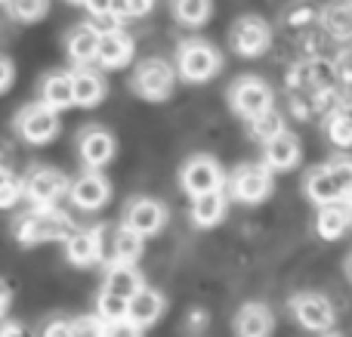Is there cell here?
Wrapping results in <instances>:
<instances>
[{
    "label": "cell",
    "instance_id": "cell-12",
    "mask_svg": "<svg viewBox=\"0 0 352 337\" xmlns=\"http://www.w3.org/2000/svg\"><path fill=\"white\" fill-rule=\"evenodd\" d=\"M78 155L90 171H99L102 164H109L115 158V136L102 127H87L78 136Z\"/></svg>",
    "mask_w": 352,
    "mask_h": 337
},
{
    "label": "cell",
    "instance_id": "cell-15",
    "mask_svg": "<svg viewBox=\"0 0 352 337\" xmlns=\"http://www.w3.org/2000/svg\"><path fill=\"white\" fill-rule=\"evenodd\" d=\"M352 229V208L346 202H337V204H328V208H318V217H316V232L322 239L334 241L340 235H346Z\"/></svg>",
    "mask_w": 352,
    "mask_h": 337
},
{
    "label": "cell",
    "instance_id": "cell-18",
    "mask_svg": "<svg viewBox=\"0 0 352 337\" xmlns=\"http://www.w3.org/2000/svg\"><path fill=\"white\" fill-rule=\"evenodd\" d=\"M65 254L74 266H90L99 260V229H74L65 241Z\"/></svg>",
    "mask_w": 352,
    "mask_h": 337
},
{
    "label": "cell",
    "instance_id": "cell-36",
    "mask_svg": "<svg viewBox=\"0 0 352 337\" xmlns=\"http://www.w3.org/2000/svg\"><path fill=\"white\" fill-rule=\"evenodd\" d=\"M328 167L334 171V177H337V183H340V189H343V195H352V161L346 158H337V161H328Z\"/></svg>",
    "mask_w": 352,
    "mask_h": 337
},
{
    "label": "cell",
    "instance_id": "cell-34",
    "mask_svg": "<svg viewBox=\"0 0 352 337\" xmlns=\"http://www.w3.org/2000/svg\"><path fill=\"white\" fill-rule=\"evenodd\" d=\"M47 10H50L47 3H34V0H28V3H6V12H12L19 22H37V19L47 16Z\"/></svg>",
    "mask_w": 352,
    "mask_h": 337
},
{
    "label": "cell",
    "instance_id": "cell-17",
    "mask_svg": "<svg viewBox=\"0 0 352 337\" xmlns=\"http://www.w3.org/2000/svg\"><path fill=\"white\" fill-rule=\"evenodd\" d=\"M235 331L238 337H269L272 334V313L263 303H248L238 309Z\"/></svg>",
    "mask_w": 352,
    "mask_h": 337
},
{
    "label": "cell",
    "instance_id": "cell-11",
    "mask_svg": "<svg viewBox=\"0 0 352 337\" xmlns=\"http://www.w3.org/2000/svg\"><path fill=\"white\" fill-rule=\"evenodd\" d=\"M294 316L300 319V325L309 328L318 334H331L334 328V307H331L328 297L322 294H297L294 297Z\"/></svg>",
    "mask_w": 352,
    "mask_h": 337
},
{
    "label": "cell",
    "instance_id": "cell-8",
    "mask_svg": "<svg viewBox=\"0 0 352 337\" xmlns=\"http://www.w3.org/2000/svg\"><path fill=\"white\" fill-rule=\"evenodd\" d=\"M229 192L244 204H260L272 192V177H269L266 164H244L235 171L229 183Z\"/></svg>",
    "mask_w": 352,
    "mask_h": 337
},
{
    "label": "cell",
    "instance_id": "cell-21",
    "mask_svg": "<svg viewBox=\"0 0 352 337\" xmlns=\"http://www.w3.org/2000/svg\"><path fill=\"white\" fill-rule=\"evenodd\" d=\"M133 37L124 34V31H115V34H105L99 41V62L105 68H121L133 59Z\"/></svg>",
    "mask_w": 352,
    "mask_h": 337
},
{
    "label": "cell",
    "instance_id": "cell-14",
    "mask_svg": "<svg viewBox=\"0 0 352 337\" xmlns=\"http://www.w3.org/2000/svg\"><path fill=\"white\" fill-rule=\"evenodd\" d=\"M306 195L312 198V202L318 204V208H328V204H337V202H346V195H343L340 183H337L334 171H331L328 164L316 167V171L306 177Z\"/></svg>",
    "mask_w": 352,
    "mask_h": 337
},
{
    "label": "cell",
    "instance_id": "cell-27",
    "mask_svg": "<svg viewBox=\"0 0 352 337\" xmlns=\"http://www.w3.org/2000/svg\"><path fill=\"white\" fill-rule=\"evenodd\" d=\"M142 254V235H136L130 226H115V266H133V260Z\"/></svg>",
    "mask_w": 352,
    "mask_h": 337
},
{
    "label": "cell",
    "instance_id": "cell-6",
    "mask_svg": "<svg viewBox=\"0 0 352 337\" xmlns=\"http://www.w3.org/2000/svg\"><path fill=\"white\" fill-rule=\"evenodd\" d=\"M229 43L238 56L256 59V56H263L269 50V43H272V31H269V25L263 22L260 16H244L232 25Z\"/></svg>",
    "mask_w": 352,
    "mask_h": 337
},
{
    "label": "cell",
    "instance_id": "cell-42",
    "mask_svg": "<svg viewBox=\"0 0 352 337\" xmlns=\"http://www.w3.org/2000/svg\"><path fill=\"white\" fill-rule=\"evenodd\" d=\"M346 276L352 279V254H349V260H346Z\"/></svg>",
    "mask_w": 352,
    "mask_h": 337
},
{
    "label": "cell",
    "instance_id": "cell-7",
    "mask_svg": "<svg viewBox=\"0 0 352 337\" xmlns=\"http://www.w3.org/2000/svg\"><path fill=\"white\" fill-rule=\"evenodd\" d=\"M179 183L192 198H201V195H210V192H219V186H223V171H219V164L213 158L198 155V158L186 161V167H182V173H179Z\"/></svg>",
    "mask_w": 352,
    "mask_h": 337
},
{
    "label": "cell",
    "instance_id": "cell-3",
    "mask_svg": "<svg viewBox=\"0 0 352 337\" xmlns=\"http://www.w3.org/2000/svg\"><path fill=\"white\" fill-rule=\"evenodd\" d=\"M229 102L241 118L254 121V118L272 111V90L260 78H238L229 90Z\"/></svg>",
    "mask_w": 352,
    "mask_h": 337
},
{
    "label": "cell",
    "instance_id": "cell-13",
    "mask_svg": "<svg viewBox=\"0 0 352 337\" xmlns=\"http://www.w3.org/2000/svg\"><path fill=\"white\" fill-rule=\"evenodd\" d=\"M109 195H111V189H109L102 173L87 171L72 183V195L68 198H72L80 210H99L105 202H109Z\"/></svg>",
    "mask_w": 352,
    "mask_h": 337
},
{
    "label": "cell",
    "instance_id": "cell-40",
    "mask_svg": "<svg viewBox=\"0 0 352 337\" xmlns=\"http://www.w3.org/2000/svg\"><path fill=\"white\" fill-rule=\"evenodd\" d=\"M0 337H34V331H31V328H25V325H19V322H12V319H6Z\"/></svg>",
    "mask_w": 352,
    "mask_h": 337
},
{
    "label": "cell",
    "instance_id": "cell-4",
    "mask_svg": "<svg viewBox=\"0 0 352 337\" xmlns=\"http://www.w3.org/2000/svg\"><path fill=\"white\" fill-rule=\"evenodd\" d=\"M25 192H28L31 204H34L37 210H53L62 198L72 195V183H68L59 171L37 167V171L25 180Z\"/></svg>",
    "mask_w": 352,
    "mask_h": 337
},
{
    "label": "cell",
    "instance_id": "cell-1",
    "mask_svg": "<svg viewBox=\"0 0 352 337\" xmlns=\"http://www.w3.org/2000/svg\"><path fill=\"white\" fill-rule=\"evenodd\" d=\"M74 232L72 220L62 210H31L28 217H22L16 235L22 245H43V241H68Z\"/></svg>",
    "mask_w": 352,
    "mask_h": 337
},
{
    "label": "cell",
    "instance_id": "cell-44",
    "mask_svg": "<svg viewBox=\"0 0 352 337\" xmlns=\"http://www.w3.org/2000/svg\"><path fill=\"white\" fill-rule=\"evenodd\" d=\"M346 204H349V208H352V195H349V198H346Z\"/></svg>",
    "mask_w": 352,
    "mask_h": 337
},
{
    "label": "cell",
    "instance_id": "cell-20",
    "mask_svg": "<svg viewBox=\"0 0 352 337\" xmlns=\"http://www.w3.org/2000/svg\"><path fill=\"white\" fill-rule=\"evenodd\" d=\"M300 161V140L294 133H281L266 146V167L269 171H291Z\"/></svg>",
    "mask_w": 352,
    "mask_h": 337
},
{
    "label": "cell",
    "instance_id": "cell-23",
    "mask_svg": "<svg viewBox=\"0 0 352 337\" xmlns=\"http://www.w3.org/2000/svg\"><path fill=\"white\" fill-rule=\"evenodd\" d=\"M99 41L102 37L90 28V25H78V28L68 34V56L78 65H87V62L99 59Z\"/></svg>",
    "mask_w": 352,
    "mask_h": 337
},
{
    "label": "cell",
    "instance_id": "cell-38",
    "mask_svg": "<svg viewBox=\"0 0 352 337\" xmlns=\"http://www.w3.org/2000/svg\"><path fill=\"white\" fill-rule=\"evenodd\" d=\"M105 337H140V328L133 322H115V325H105Z\"/></svg>",
    "mask_w": 352,
    "mask_h": 337
},
{
    "label": "cell",
    "instance_id": "cell-22",
    "mask_svg": "<svg viewBox=\"0 0 352 337\" xmlns=\"http://www.w3.org/2000/svg\"><path fill=\"white\" fill-rule=\"evenodd\" d=\"M102 291H105V294L121 297V301H133V297L142 291V279H140V272H136L133 266H121V263H118V266H111L109 276H105Z\"/></svg>",
    "mask_w": 352,
    "mask_h": 337
},
{
    "label": "cell",
    "instance_id": "cell-10",
    "mask_svg": "<svg viewBox=\"0 0 352 337\" xmlns=\"http://www.w3.org/2000/svg\"><path fill=\"white\" fill-rule=\"evenodd\" d=\"M167 223V208L155 198H133L124 210V226H130L136 235L148 239V235L161 232Z\"/></svg>",
    "mask_w": 352,
    "mask_h": 337
},
{
    "label": "cell",
    "instance_id": "cell-29",
    "mask_svg": "<svg viewBox=\"0 0 352 337\" xmlns=\"http://www.w3.org/2000/svg\"><path fill=\"white\" fill-rule=\"evenodd\" d=\"M281 133H285V121H281V115L275 109L250 121V136H254L256 142H263V146H269L272 140H278Z\"/></svg>",
    "mask_w": 352,
    "mask_h": 337
},
{
    "label": "cell",
    "instance_id": "cell-16",
    "mask_svg": "<svg viewBox=\"0 0 352 337\" xmlns=\"http://www.w3.org/2000/svg\"><path fill=\"white\" fill-rule=\"evenodd\" d=\"M41 102L50 105L53 111H62V109H68V105H78L74 102V74L56 72V74H50V78H43Z\"/></svg>",
    "mask_w": 352,
    "mask_h": 337
},
{
    "label": "cell",
    "instance_id": "cell-35",
    "mask_svg": "<svg viewBox=\"0 0 352 337\" xmlns=\"http://www.w3.org/2000/svg\"><path fill=\"white\" fill-rule=\"evenodd\" d=\"M74 337H105V322L99 316H80L74 319Z\"/></svg>",
    "mask_w": 352,
    "mask_h": 337
},
{
    "label": "cell",
    "instance_id": "cell-37",
    "mask_svg": "<svg viewBox=\"0 0 352 337\" xmlns=\"http://www.w3.org/2000/svg\"><path fill=\"white\" fill-rule=\"evenodd\" d=\"M43 337H74V322L68 319H56L43 328Z\"/></svg>",
    "mask_w": 352,
    "mask_h": 337
},
{
    "label": "cell",
    "instance_id": "cell-9",
    "mask_svg": "<svg viewBox=\"0 0 352 337\" xmlns=\"http://www.w3.org/2000/svg\"><path fill=\"white\" fill-rule=\"evenodd\" d=\"M16 127L28 142L41 146V142H50L56 133H59V115H56L50 105L34 102V105H25V109L19 111Z\"/></svg>",
    "mask_w": 352,
    "mask_h": 337
},
{
    "label": "cell",
    "instance_id": "cell-28",
    "mask_svg": "<svg viewBox=\"0 0 352 337\" xmlns=\"http://www.w3.org/2000/svg\"><path fill=\"white\" fill-rule=\"evenodd\" d=\"M84 10L90 12V22H87V25H90V28L96 31L99 37L121 31V22H124V19L118 16L111 3H84Z\"/></svg>",
    "mask_w": 352,
    "mask_h": 337
},
{
    "label": "cell",
    "instance_id": "cell-24",
    "mask_svg": "<svg viewBox=\"0 0 352 337\" xmlns=\"http://www.w3.org/2000/svg\"><path fill=\"white\" fill-rule=\"evenodd\" d=\"M102 99H105V80L96 72H90V68L74 72V102L84 105V109H93Z\"/></svg>",
    "mask_w": 352,
    "mask_h": 337
},
{
    "label": "cell",
    "instance_id": "cell-5",
    "mask_svg": "<svg viewBox=\"0 0 352 337\" xmlns=\"http://www.w3.org/2000/svg\"><path fill=\"white\" fill-rule=\"evenodd\" d=\"M173 65L164 59H146L133 74V90L148 102H161L173 93Z\"/></svg>",
    "mask_w": 352,
    "mask_h": 337
},
{
    "label": "cell",
    "instance_id": "cell-31",
    "mask_svg": "<svg viewBox=\"0 0 352 337\" xmlns=\"http://www.w3.org/2000/svg\"><path fill=\"white\" fill-rule=\"evenodd\" d=\"M210 12H213V6L204 3V0H186V3H176L173 6V16L179 19V25H188V28L204 25Z\"/></svg>",
    "mask_w": 352,
    "mask_h": 337
},
{
    "label": "cell",
    "instance_id": "cell-32",
    "mask_svg": "<svg viewBox=\"0 0 352 337\" xmlns=\"http://www.w3.org/2000/svg\"><path fill=\"white\" fill-rule=\"evenodd\" d=\"M324 127H328V136H331V142H334V146H343V149L352 146V121L343 115L340 109L328 118V124H324Z\"/></svg>",
    "mask_w": 352,
    "mask_h": 337
},
{
    "label": "cell",
    "instance_id": "cell-25",
    "mask_svg": "<svg viewBox=\"0 0 352 337\" xmlns=\"http://www.w3.org/2000/svg\"><path fill=\"white\" fill-rule=\"evenodd\" d=\"M226 217V195L223 189L219 192H210V195H201L192 202V220L195 226H217L219 220Z\"/></svg>",
    "mask_w": 352,
    "mask_h": 337
},
{
    "label": "cell",
    "instance_id": "cell-30",
    "mask_svg": "<svg viewBox=\"0 0 352 337\" xmlns=\"http://www.w3.org/2000/svg\"><path fill=\"white\" fill-rule=\"evenodd\" d=\"M96 316L105 322V325H115V322H127L130 319V301H121L115 294H99L96 301Z\"/></svg>",
    "mask_w": 352,
    "mask_h": 337
},
{
    "label": "cell",
    "instance_id": "cell-33",
    "mask_svg": "<svg viewBox=\"0 0 352 337\" xmlns=\"http://www.w3.org/2000/svg\"><path fill=\"white\" fill-rule=\"evenodd\" d=\"M22 195H28V192H25V180H19L10 167H3V177H0V204L12 208Z\"/></svg>",
    "mask_w": 352,
    "mask_h": 337
},
{
    "label": "cell",
    "instance_id": "cell-2",
    "mask_svg": "<svg viewBox=\"0 0 352 337\" xmlns=\"http://www.w3.org/2000/svg\"><path fill=\"white\" fill-rule=\"evenodd\" d=\"M176 72L192 84H204L219 72V53L204 41H186L176 56Z\"/></svg>",
    "mask_w": 352,
    "mask_h": 337
},
{
    "label": "cell",
    "instance_id": "cell-19",
    "mask_svg": "<svg viewBox=\"0 0 352 337\" xmlns=\"http://www.w3.org/2000/svg\"><path fill=\"white\" fill-rule=\"evenodd\" d=\"M161 313H164V297L152 288H142L140 294L130 301V322H133L140 331L155 325V322L161 319Z\"/></svg>",
    "mask_w": 352,
    "mask_h": 337
},
{
    "label": "cell",
    "instance_id": "cell-26",
    "mask_svg": "<svg viewBox=\"0 0 352 337\" xmlns=\"http://www.w3.org/2000/svg\"><path fill=\"white\" fill-rule=\"evenodd\" d=\"M322 28L337 41L352 37V3H331L322 10Z\"/></svg>",
    "mask_w": 352,
    "mask_h": 337
},
{
    "label": "cell",
    "instance_id": "cell-39",
    "mask_svg": "<svg viewBox=\"0 0 352 337\" xmlns=\"http://www.w3.org/2000/svg\"><path fill=\"white\" fill-rule=\"evenodd\" d=\"M115 6V12L121 19H130V16H146L148 10H152V3H111Z\"/></svg>",
    "mask_w": 352,
    "mask_h": 337
},
{
    "label": "cell",
    "instance_id": "cell-41",
    "mask_svg": "<svg viewBox=\"0 0 352 337\" xmlns=\"http://www.w3.org/2000/svg\"><path fill=\"white\" fill-rule=\"evenodd\" d=\"M12 84V65L10 59H0V90H10Z\"/></svg>",
    "mask_w": 352,
    "mask_h": 337
},
{
    "label": "cell",
    "instance_id": "cell-43",
    "mask_svg": "<svg viewBox=\"0 0 352 337\" xmlns=\"http://www.w3.org/2000/svg\"><path fill=\"white\" fill-rule=\"evenodd\" d=\"M322 337H343V334H334V331H331V334H322Z\"/></svg>",
    "mask_w": 352,
    "mask_h": 337
}]
</instances>
